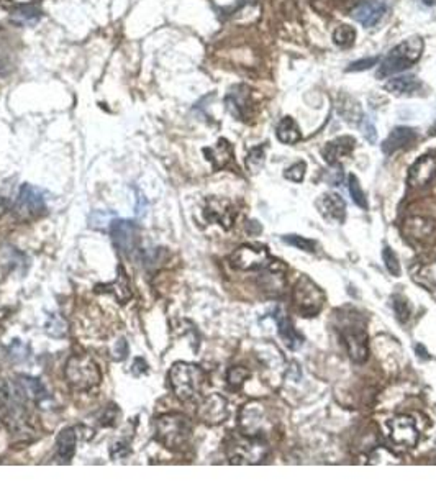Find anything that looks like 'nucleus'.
I'll list each match as a JSON object with an SVG mask.
<instances>
[{
    "label": "nucleus",
    "mask_w": 436,
    "mask_h": 492,
    "mask_svg": "<svg viewBox=\"0 0 436 492\" xmlns=\"http://www.w3.org/2000/svg\"><path fill=\"white\" fill-rule=\"evenodd\" d=\"M272 317H274V320H276L277 333H279V337H281V340L284 342V345H286L289 349H298V348H300L302 343L305 342V340H303L302 335L298 333L296 328H293L292 321L289 320V317L284 314L281 309L274 312Z\"/></svg>",
    "instance_id": "obj_20"
},
{
    "label": "nucleus",
    "mask_w": 436,
    "mask_h": 492,
    "mask_svg": "<svg viewBox=\"0 0 436 492\" xmlns=\"http://www.w3.org/2000/svg\"><path fill=\"white\" fill-rule=\"evenodd\" d=\"M387 3L384 0H364L363 3L354 8L351 17L363 27L371 28L381 22V18L386 15Z\"/></svg>",
    "instance_id": "obj_15"
},
{
    "label": "nucleus",
    "mask_w": 436,
    "mask_h": 492,
    "mask_svg": "<svg viewBox=\"0 0 436 492\" xmlns=\"http://www.w3.org/2000/svg\"><path fill=\"white\" fill-rule=\"evenodd\" d=\"M46 333L53 338H63L68 335V321H66L64 317H61L59 314H51L46 320L45 325Z\"/></svg>",
    "instance_id": "obj_32"
},
{
    "label": "nucleus",
    "mask_w": 436,
    "mask_h": 492,
    "mask_svg": "<svg viewBox=\"0 0 436 492\" xmlns=\"http://www.w3.org/2000/svg\"><path fill=\"white\" fill-rule=\"evenodd\" d=\"M354 143H356V141H354L353 136H340V138L326 143L324 150H321V154H324L326 163L333 166V164L341 163V161L351 154V151L354 150Z\"/></svg>",
    "instance_id": "obj_19"
},
{
    "label": "nucleus",
    "mask_w": 436,
    "mask_h": 492,
    "mask_svg": "<svg viewBox=\"0 0 436 492\" xmlns=\"http://www.w3.org/2000/svg\"><path fill=\"white\" fill-rule=\"evenodd\" d=\"M249 103V91L248 87L238 86L236 87V92H230L228 97H226V106H228L230 112L233 113L235 117H245L246 113V106Z\"/></svg>",
    "instance_id": "obj_29"
},
{
    "label": "nucleus",
    "mask_w": 436,
    "mask_h": 492,
    "mask_svg": "<svg viewBox=\"0 0 436 492\" xmlns=\"http://www.w3.org/2000/svg\"><path fill=\"white\" fill-rule=\"evenodd\" d=\"M203 153H205L207 159L210 161L215 171H220V169L228 166L231 158H233V148H231L230 141H226L225 138L218 140V143L213 148L203 150Z\"/></svg>",
    "instance_id": "obj_24"
},
{
    "label": "nucleus",
    "mask_w": 436,
    "mask_h": 492,
    "mask_svg": "<svg viewBox=\"0 0 436 492\" xmlns=\"http://www.w3.org/2000/svg\"><path fill=\"white\" fill-rule=\"evenodd\" d=\"M249 376H251L249 369H246L243 366H233L228 369V372H226V384H228L231 391H240Z\"/></svg>",
    "instance_id": "obj_34"
},
{
    "label": "nucleus",
    "mask_w": 436,
    "mask_h": 492,
    "mask_svg": "<svg viewBox=\"0 0 436 492\" xmlns=\"http://www.w3.org/2000/svg\"><path fill=\"white\" fill-rule=\"evenodd\" d=\"M359 129H361L364 138H366L369 143L374 145L377 141V131H376V125H374V122L369 117H363L361 120H359Z\"/></svg>",
    "instance_id": "obj_40"
},
{
    "label": "nucleus",
    "mask_w": 436,
    "mask_h": 492,
    "mask_svg": "<svg viewBox=\"0 0 436 492\" xmlns=\"http://www.w3.org/2000/svg\"><path fill=\"white\" fill-rule=\"evenodd\" d=\"M379 61V58H366V59H361V61H356V63H353L351 66H349L348 71H364V69H369L371 66H374Z\"/></svg>",
    "instance_id": "obj_43"
},
{
    "label": "nucleus",
    "mask_w": 436,
    "mask_h": 492,
    "mask_svg": "<svg viewBox=\"0 0 436 492\" xmlns=\"http://www.w3.org/2000/svg\"><path fill=\"white\" fill-rule=\"evenodd\" d=\"M15 384L18 387V391L22 392V396L27 399V402L40 404V402L48 399V391H46V387L43 386V382L40 379H36V377L18 376Z\"/></svg>",
    "instance_id": "obj_22"
},
{
    "label": "nucleus",
    "mask_w": 436,
    "mask_h": 492,
    "mask_svg": "<svg viewBox=\"0 0 436 492\" xmlns=\"http://www.w3.org/2000/svg\"><path fill=\"white\" fill-rule=\"evenodd\" d=\"M10 18L18 25H35L41 18V10L35 6H20L12 12Z\"/></svg>",
    "instance_id": "obj_31"
},
{
    "label": "nucleus",
    "mask_w": 436,
    "mask_h": 492,
    "mask_svg": "<svg viewBox=\"0 0 436 492\" xmlns=\"http://www.w3.org/2000/svg\"><path fill=\"white\" fill-rule=\"evenodd\" d=\"M8 209H10V202H8L7 198L0 197V219H2V217L7 214Z\"/></svg>",
    "instance_id": "obj_47"
},
{
    "label": "nucleus",
    "mask_w": 436,
    "mask_h": 492,
    "mask_svg": "<svg viewBox=\"0 0 436 492\" xmlns=\"http://www.w3.org/2000/svg\"><path fill=\"white\" fill-rule=\"evenodd\" d=\"M268 248L258 245H243L230 256L231 266L238 271H263L271 264Z\"/></svg>",
    "instance_id": "obj_8"
},
{
    "label": "nucleus",
    "mask_w": 436,
    "mask_h": 492,
    "mask_svg": "<svg viewBox=\"0 0 436 492\" xmlns=\"http://www.w3.org/2000/svg\"><path fill=\"white\" fill-rule=\"evenodd\" d=\"M126 354H128L126 342H125V340H118L117 347H115V356H113V358H115L117 361H122V359L126 358Z\"/></svg>",
    "instance_id": "obj_44"
},
{
    "label": "nucleus",
    "mask_w": 436,
    "mask_h": 492,
    "mask_svg": "<svg viewBox=\"0 0 436 492\" xmlns=\"http://www.w3.org/2000/svg\"><path fill=\"white\" fill-rule=\"evenodd\" d=\"M238 425L243 435H248V437H263L264 430L268 427L266 407L258 400L245 404L243 409L240 410Z\"/></svg>",
    "instance_id": "obj_9"
},
{
    "label": "nucleus",
    "mask_w": 436,
    "mask_h": 492,
    "mask_svg": "<svg viewBox=\"0 0 436 492\" xmlns=\"http://www.w3.org/2000/svg\"><path fill=\"white\" fill-rule=\"evenodd\" d=\"M421 2H423L425 6H435L436 0H421Z\"/></svg>",
    "instance_id": "obj_48"
},
{
    "label": "nucleus",
    "mask_w": 436,
    "mask_h": 492,
    "mask_svg": "<svg viewBox=\"0 0 436 492\" xmlns=\"http://www.w3.org/2000/svg\"><path fill=\"white\" fill-rule=\"evenodd\" d=\"M118 409L115 405H108L106 410H103V414H102V417H101V424L103 425V427H112V425H115L117 424V419H118Z\"/></svg>",
    "instance_id": "obj_42"
},
{
    "label": "nucleus",
    "mask_w": 436,
    "mask_h": 492,
    "mask_svg": "<svg viewBox=\"0 0 436 492\" xmlns=\"http://www.w3.org/2000/svg\"><path fill=\"white\" fill-rule=\"evenodd\" d=\"M205 382V371L194 363L179 361L169 369V384L179 400H192L202 391Z\"/></svg>",
    "instance_id": "obj_2"
},
{
    "label": "nucleus",
    "mask_w": 436,
    "mask_h": 492,
    "mask_svg": "<svg viewBox=\"0 0 436 492\" xmlns=\"http://www.w3.org/2000/svg\"><path fill=\"white\" fill-rule=\"evenodd\" d=\"M388 432L395 444L405 448H414L419 443V430H416L415 420L410 415H397L388 420Z\"/></svg>",
    "instance_id": "obj_12"
},
{
    "label": "nucleus",
    "mask_w": 436,
    "mask_h": 492,
    "mask_svg": "<svg viewBox=\"0 0 436 492\" xmlns=\"http://www.w3.org/2000/svg\"><path fill=\"white\" fill-rule=\"evenodd\" d=\"M203 217H205L208 224H218L224 230H230L235 224L236 210L230 201L210 197L207 198Z\"/></svg>",
    "instance_id": "obj_13"
},
{
    "label": "nucleus",
    "mask_w": 436,
    "mask_h": 492,
    "mask_svg": "<svg viewBox=\"0 0 436 492\" xmlns=\"http://www.w3.org/2000/svg\"><path fill=\"white\" fill-rule=\"evenodd\" d=\"M416 349H419V352L421 353V348L419 347V348H416ZM420 356H425V358H428V356H426V352H425V349H423V354H420Z\"/></svg>",
    "instance_id": "obj_49"
},
{
    "label": "nucleus",
    "mask_w": 436,
    "mask_h": 492,
    "mask_svg": "<svg viewBox=\"0 0 436 492\" xmlns=\"http://www.w3.org/2000/svg\"><path fill=\"white\" fill-rule=\"evenodd\" d=\"M349 194H351V197H353V201L354 203H356L358 207H361V209L366 210L368 209V201H366V196H364V192H363V189H361V184H359L358 181V178L356 176H349Z\"/></svg>",
    "instance_id": "obj_38"
},
{
    "label": "nucleus",
    "mask_w": 436,
    "mask_h": 492,
    "mask_svg": "<svg viewBox=\"0 0 436 492\" xmlns=\"http://www.w3.org/2000/svg\"><path fill=\"white\" fill-rule=\"evenodd\" d=\"M102 291L112 294L118 302H120V304H126V302L131 299V287H130V279H128L125 269L122 266L118 268L117 277L113 279L112 282L106 284Z\"/></svg>",
    "instance_id": "obj_25"
},
{
    "label": "nucleus",
    "mask_w": 436,
    "mask_h": 492,
    "mask_svg": "<svg viewBox=\"0 0 436 492\" xmlns=\"http://www.w3.org/2000/svg\"><path fill=\"white\" fill-rule=\"evenodd\" d=\"M226 455L231 465H259L269 455V447L263 437L236 435L226 444Z\"/></svg>",
    "instance_id": "obj_5"
},
{
    "label": "nucleus",
    "mask_w": 436,
    "mask_h": 492,
    "mask_svg": "<svg viewBox=\"0 0 436 492\" xmlns=\"http://www.w3.org/2000/svg\"><path fill=\"white\" fill-rule=\"evenodd\" d=\"M344 345L348 349L349 358L356 364H363L369 358V347H368V335L364 330H351L348 328L344 332Z\"/></svg>",
    "instance_id": "obj_18"
},
{
    "label": "nucleus",
    "mask_w": 436,
    "mask_h": 492,
    "mask_svg": "<svg viewBox=\"0 0 436 492\" xmlns=\"http://www.w3.org/2000/svg\"><path fill=\"white\" fill-rule=\"evenodd\" d=\"M333 41L340 48H351L356 41V30L351 25H340L333 33Z\"/></svg>",
    "instance_id": "obj_33"
},
{
    "label": "nucleus",
    "mask_w": 436,
    "mask_h": 492,
    "mask_svg": "<svg viewBox=\"0 0 436 492\" xmlns=\"http://www.w3.org/2000/svg\"><path fill=\"white\" fill-rule=\"evenodd\" d=\"M293 305L303 317H315L320 314L325 304V294L309 276H300L292 291Z\"/></svg>",
    "instance_id": "obj_6"
},
{
    "label": "nucleus",
    "mask_w": 436,
    "mask_h": 492,
    "mask_svg": "<svg viewBox=\"0 0 436 492\" xmlns=\"http://www.w3.org/2000/svg\"><path fill=\"white\" fill-rule=\"evenodd\" d=\"M382 259L384 264H386L387 271L392 274V276H400V263L397 254L394 253V249L391 246H384L382 249Z\"/></svg>",
    "instance_id": "obj_37"
},
{
    "label": "nucleus",
    "mask_w": 436,
    "mask_h": 492,
    "mask_svg": "<svg viewBox=\"0 0 436 492\" xmlns=\"http://www.w3.org/2000/svg\"><path fill=\"white\" fill-rule=\"evenodd\" d=\"M282 240L286 241L287 245L296 246L297 249H302V252H309V253H315L317 248H319V245H317V241L305 238V236H298V235H286L282 236Z\"/></svg>",
    "instance_id": "obj_36"
},
{
    "label": "nucleus",
    "mask_w": 436,
    "mask_h": 492,
    "mask_svg": "<svg viewBox=\"0 0 436 492\" xmlns=\"http://www.w3.org/2000/svg\"><path fill=\"white\" fill-rule=\"evenodd\" d=\"M146 371H148V364H146L145 359L136 358L133 363V368H131V372H133L135 376H140V375H145Z\"/></svg>",
    "instance_id": "obj_45"
},
{
    "label": "nucleus",
    "mask_w": 436,
    "mask_h": 492,
    "mask_svg": "<svg viewBox=\"0 0 436 492\" xmlns=\"http://www.w3.org/2000/svg\"><path fill=\"white\" fill-rule=\"evenodd\" d=\"M192 437V424L186 415L170 412L154 420V438L168 449H181Z\"/></svg>",
    "instance_id": "obj_1"
},
{
    "label": "nucleus",
    "mask_w": 436,
    "mask_h": 492,
    "mask_svg": "<svg viewBox=\"0 0 436 492\" xmlns=\"http://www.w3.org/2000/svg\"><path fill=\"white\" fill-rule=\"evenodd\" d=\"M436 176V158L435 156H420L409 169V184L412 187H425Z\"/></svg>",
    "instance_id": "obj_16"
},
{
    "label": "nucleus",
    "mask_w": 436,
    "mask_h": 492,
    "mask_svg": "<svg viewBox=\"0 0 436 492\" xmlns=\"http://www.w3.org/2000/svg\"><path fill=\"white\" fill-rule=\"evenodd\" d=\"M128 453H130V449L126 448V444L125 443H122V442H118L113 444V448H112V458H125Z\"/></svg>",
    "instance_id": "obj_46"
},
{
    "label": "nucleus",
    "mask_w": 436,
    "mask_h": 492,
    "mask_svg": "<svg viewBox=\"0 0 436 492\" xmlns=\"http://www.w3.org/2000/svg\"><path fill=\"white\" fill-rule=\"evenodd\" d=\"M435 133H436V122H435Z\"/></svg>",
    "instance_id": "obj_50"
},
{
    "label": "nucleus",
    "mask_w": 436,
    "mask_h": 492,
    "mask_svg": "<svg viewBox=\"0 0 436 492\" xmlns=\"http://www.w3.org/2000/svg\"><path fill=\"white\" fill-rule=\"evenodd\" d=\"M266 163V146L259 145L253 148L246 156V168L249 173H258Z\"/></svg>",
    "instance_id": "obj_35"
},
{
    "label": "nucleus",
    "mask_w": 436,
    "mask_h": 492,
    "mask_svg": "<svg viewBox=\"0 0 436 492\" xmlns=\"http://www.w3.org/2000/svg\"><path fill=\"white\" fill-rule=\"evenodd\" d=\"M197 417L207 425H220L228 419V400L221 394L203 397L197 409Z\"/></svg>",
    "instance_id": "obj_11"
},
{
    "label": "nucleus",
    "mask_w": 436,
    "mask_h": 492,
    "mask_svg": "<svg viewBox=\"0 0 436 492\" xmlns=\"http://www.w3.org/2000/svg\"><path fill=\"white\" fill-rule=\"evenodd\" d=\"M317 209L325 220L333 224H343L346 219V203L338 194H324L317 201Z\"/></svg>",
    "instance_id": "obj_17"
},
{
    "label": "nucleus",
    "mask_w": 436,
    "mask_h": 492,
    "mask_svg": "<svg viewBox=\"0 0 436 492\" xmlns=\"http://www.w3.org/2000/svg\"><path fill=\"white\" fill-rule=\"evenodd\" d=\"M258 279L259 287L266 292L268 296H282L286 291V269L281 261H271L266 269H263Z\"/></svg>",
    "instance_id": "obj_14"
},
{
    "label": "nucleus",
    "mask_w": 436,
    "mask_h": 492,
    "mask_svg": "<svg viewBox=\"0 0 436 492\" xmlns=\"http://www.w3.org/2000/svg\"><path fill=\"white\" fill-rule=\"evenodd\" d=\"M110 235L117 252L125 256H130L135 252L140 241V231L133 222L113 220L110 225Z\"/></svg>",
    "instance_id": "obj_10"
},
{
    "label": "nucleus",
    "mask_w": 436,
    "mask_h": 492,
    "mask_svg": "<svg viewBox=\"0 0 436 492\" xmlns=\"http://www.w3.org/2000/svg\"><path fill=\"white\" fill-rule=\"evenodd\" d=\"M78 430L75 428H64L58 435L56 440V447H58V456L61 460L69 463L75 455V447H78Z\"/></svg>",
    "instance_id": "obj_26"
},
{
    "label": "nucleus",
    "mask_w": 436,
    "mask_h": 492,
    "mask_svg": "<svg viewBox=\"0 0 436 492\" xmlns=\"http://www.w3.org/2000/svg\"><path fill=\"white\" fill-rule=\"evenodd\" d=\"M277 138L284 145H296L297 141L302 140L300 129H298L297 122L292 117H284L277 125Z\"/></svg>",
    "instance_id": "obj_28"
},
{
    "label": "nucleus",
    "mask_w": 436,
    "mask_h": 492,
    "mask_svg": "<svg viewBox=\"0 0 436 492\" xmlns=\"http://www.w3.org/2000/svg\"><path fill=\"white\" fill-rule=\"evenodd\" d=\"M414 279L420 286H425L426 289L436 287V259L430 263H421L414 269Z\"/></svg>",
    "instance_id": "obj_30"
},
{
    "label": "nucleus",
    "mask_w": 436,
    "mask_h": 492,
    "mask_svg": "<svg viewBox=\"0 0 436 492\" xmlns=\"http://www.w3.org/2000/svg\"><path fill=\"white\" fill-rule=\"evenodd\" d=\"M386 91L395 96H415L423 89V84L420 82L415 75H400V78H392L384 84Z\"/></svg>",
    "instance_id": "obj_23"
},
{
    "label": "nucleus",
    "mask_w": 436,
    "mask_h": 492,
    "mask_svg": "<svg viewBox=\"0 0 436 492\" xmlns=\"http://www.w3.org/2000/svg\"><path fill=\"white\" fill-rule=\"evenodd\" d=\"M394 310H395L397 320H399L400 324H405V321L409 320L410 315H412L410 304H409V301H407L404 296H395L394 297Z\"/></svg>",
    "instance_id": "obj_39"
},
{
    "label": "nucleus",
    "mask_w": 436,
    "mask_h": 492,
    "mask_svg": "<svg viewBox=\"0 0 436 492\" xmlns=\"http://www.w3.org/2000/svg\"><path fill=\"white\" fill-rule=\"evenodd\" d=\"M46 214V201L40 189L31 184H23L18 192L13 215L22 224H30Z\"/></svg>",
    "instance_id": "obj_7"
},
{
    "label": "nucleus",
    "mask_w": 436,
    "mask_h": 492,
    "mask_svg": "<svg viewBox=\"0 0 436 492\" xmlns=\"http://www.w3.org/2000/svg\"><path fill=\"white\" fill-rule=\"evenodd\" d=\"M405 233L412 236L415 240H423L428 238V236L433 233L435 224L428 219H423V217H412L405 222L404 225Z\"/></svg>",
    "instance_id": "obj_27"
},
{
    "label": "nucleus",
    "mask_w": 436,
    "mask_h": 492,
    "mask_svg": "<svg viewBox=\"0 0 436 492\" xmlns=\"http://www.w3.org/2000/svg\"><path fill=\"white\" fill-rule=\"evenodd\" d=\"M423 48L425 43L420 36H412L409 40L402 41L382 59L377 71V78H388V75L399 74L402 71L412 68L421 58Z\"/></svg>",
    "instance_id": "obj_3"
},
{
    "label": "nucleus",
    "mask_w": 436,
    "mask_h": 492,
    "mask_svg": "<svg viewBox=\"0 0 436 492\" xmlns=\"http://www.w3.org/2000/svg\"><path fill=\"white\" fill-rule=\"evenodd\" d=\"M305 171H307V164L303 163V161H298V163L292 164L291 168L286 169L284 176H286V179H289V181L302 182L303 176H305Z\"/></svg>",
    "instance_id": "obj_41"
},
{
    "label": "nucleus",
    "mask_w": 436,
    "mask_h": 492,
    "mask_svg": "<svg viewBox=\"0 0 436 492\" xmlns=\"http://www.w3.org/2000/svg\"><path fill=\"white\" fill-rule=\"evenodd\" d=\"M416 140V131L409 126H397L391 131V135L387 136V140L382 145V153L391 156L395 151L404 150L407 146H410Z\"/></svg>",
    "instance_id": "obj_21"
},
{
    "label": "nucleus",
    "mask_w": 436,
    "mask_h": 492,
    "mask_svg": "<svg viewBox=\"0 0 436 492\" xmlns=\"http://www.w3.org/2000/svg\"><path fill=\"white\" fill-rule=\"evenodd\" d=\"M64 376L74 391H91L102 381L101 368L87 354H73L64 368Z\"/></svg>",
    "instance_id": "obj_4"
}]
</instances>
